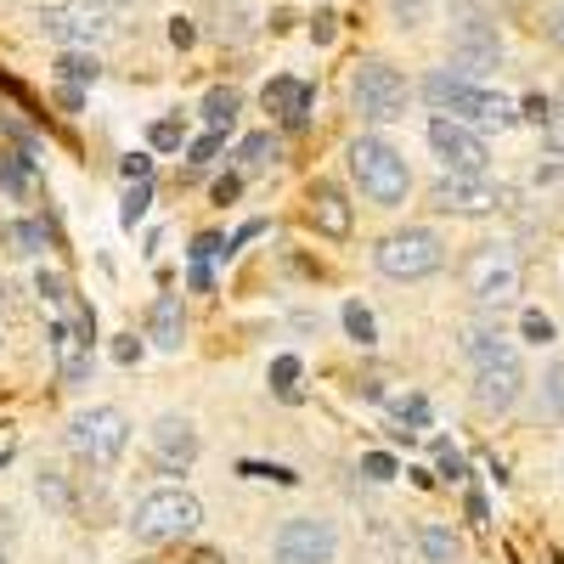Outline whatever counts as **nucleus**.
<instances>
[{"label":"nucleus","mask_w":564,"mask_h":564,"mask_svg":"<svg viewBox=\"0 0 564 564\" xmlns=\"http://www.w3.org/2000/svg\"><path fill=\"white\" fill-rule=\"evenodd\" d=\"M0 564H7V558H0Z\"/></svg>","instance_id":"50"},{"label":"nucleus","mask_w":564,"mask_h":564,"mask_svg":"<svg viewBox=\"0 0 564 564\" xmlns=\"http://www.w3.org/2000/svg\"><path fill=\"white\" fill-rule=\"evenodd\" d=\"M345 334H350L356 345H372V334H379V327H372V311H367V305H356V300L345 305Z\"/></svg>","instance_id":"29"},{"label":"nucleus","mask_w":564,"mask_h":564,"mask_svg":"<svg viewBox=\"0 0 564 564\" xmlns=\"http://www.w3.org/2000/svg\"><path fill=\"white\" fill-rule=\"evenodd\" d=\"M542 141H547L553 153H564V108H558V102H553V119L542 124Z\"/></svg>","instance_id":"37"},{"label":"nucleus","mask_w":564,"mask_h":564,"mask_svg":"<svg viewBox=\"0 0 564 564\" xmlns=\"http://www.w3.org/2000/svg\"><path fill=\"white\" fill-rule=\"evenodd\" d=\"M57 74L68 79V90H79V85H90V79L102 74V63L90 57V52H63V57H57Z\"/></svg>","instance_id":"27"},{"label":"nucleus","mask_w":564,"mask_h":564,"mask_svg":"<svg viewBox=\"0 0 564 564\" xmlns=\"http://www.w3.org/2000/svg\"><path fill=\"white\" fill-rule=\"evenodd\" d=\"M113 356H119V361H135V356H141V345H130V339H119V345H113Z\"/></svg>","instance_id":"44"},{"label":"nucleus","mask_w":564,"mask_h":564,"mask_svg":"<svg viewBox=\"0 0 564 564\" xmlns=\"http://www.w3.org/2000/svg\"><path fill=\"white\" fill-rule=\"evenodd\" d=\"M446 68H457L463 79H486L491 68H502V34H497V23L486 18V12H475V7H457L452 12V29H446Z\"/></svg>","instance_id":"4"},{"label":"nucleus","mask_w":564,"mask_h":564,"mask_svg":"<svg viewBox=\"0 0 564 564\" xmlns=\"http://www.w3.org/2000/svg\"><path fill=\"white\" fill-rule=\"evenodd\" d=\"M40 294L57 305V322L79 327V334L90 339V327H97V322H90V311H85V300L74 294V282H68V276H57V271H40Z\"/></svg>","instance_id":"18"},{"label":"nucleus","mask_w":564,"mask_h":564,"mask_svg":"<svg viewBox=\"0 0 564 564\" xmlns=\"http://www.w3.org/2000/svg\"><path fill=\"white\" fill-rule=\"evenodd\" d=\"M209 254H226V249H220V238H215V231H204V238L193 243V260H198V265H204Z\"/></svg>","instance_id":"41"},{"label":"nucleus","mask_w":564,"mask_h":564,"mask_svg":"<svg viewBox=\"0 0 564 564\" xmlns=\"http://www.w3.org/2000/svg\"><path fill=\"white\" fill-rule=\"evenodd\" d=\"M0 243H7L12 254H40V249H45V226H34V220H7V226H0Z\"/></svg>","instance_id":"21"},{"label":"nucleus","mask_w":564,"mask_h":564,"mask_svg":"<svg viewBox=\"0 0 564 564\" xmlns=\"http://www.w3.org/2000/svg\"><path fill=\"white\" fill-rule=\"evenodd\" d=\"M215 29L220 34H231V40H243V34H254V23H243V18H260V7L254 0H215Z\"/></svg>","instance_id":"20"},{"label":"nucleus","mask_w":564,"mask_h":564,"mask_svg":"<svg viewBox=\"0 0 564 564\" xmlns=\"http://www.w3.org/2000/svg\"><path fill=\"white\" fill-rule=\"evenodd\" d=\"M238 159H243V170H265V164L282 159V141H276L271 130H260V135H249L243 148H238Z\"/></svg>","instance_id":"25"},{"label":"nucleus","mask_w":564,"mask_h":564,"mask_svg":"<svg viewBox=\"0 0 564 564\" xmlns=\"http://www.w3.org/2000/svg\"><path fill=\"white\" fill-rule=\"evenodd\" d=\"M148 141H153L159 153H175V148H181V124H175V119H159V124L148 130Z\"/></svg>","instance_id":"33"},{"label":"nucleus","mask_w":564,"mask_h":564,"mask_svg":"<svg viewBox=\"0 0 564 564\" xmlns=\"http://www.w3.org/2000/svg\"><path fill=\"white\" fill-rule=\"evenodd\" d=\"M520 113H525L531 124H547V119H553V102H547V97H525V108H520Z\"/></svg>","instance_id":"38"},{"label":"nucleus","mask_w":564,"mask_h":564,"mask_svg":"<svg viewBox=\"0 0 564 564\" xmlns=\"http://www.w3.org/2000/svg\"><path fill=\"white\" fill-rule=\"evenodd\" d=\"M441 475H463V457L452 446H441Z\"/></svg>","instance_id":"43"},{"label":"nucleus","mask_w":564,"mask_h":564,"mask_svg":"<svg viewBox=\"0 0 564 564\" xmlns=\"http://www.w3.org/2000/svg\"><path fill=\"white\" fill-rule=\"evenodd\" d=\"M350 102H356V113H361L367 124L401 119V113H406V79H401V68L367 57V63L356 68V79H350Z\"/></svg>","instance_id":"8"},{"label":"nucleus","mask_w":564,"mask_h":564,"mask_svg":"<svg viewBox=\"0 0 564 564\" xmlns=\"http://www.w3.org/2000/svg\"><path fill=\"white\" fill-rule=\"evenodd\" d=\"M547 34H553V40H558V45H564V7H558V12H553V23H547Z\"/></svg>","instance_id":"45"},{"label":"nucleus","mask_w":564,"mask_h":564,"mask_svg":"<svg viewBox=\"0 0 564 564\" xmlns=\"http://www.w3.org/2000/svg\"><path fill=\"white\" fill-rule=\"evenodd\" d=\"M198 520H204V502L193 497V491H153V497H141L135 502V536L141 542H153V547H164V542H181V536H193L198 531Z\"/></svg>","instance_id":"5"},{"label":"nucleus","mask_w":564,"mask_h":564,"mask_svg":"<svg viewBox=\"0 0 564 564\" xmlns=\"http://www.w3.org/2000/svg\"><path fill=\"white\" fill-rule=\"evenodd\" d=\"M390 7H395L401 29H423V23H430V0H390Z\"/></svg>","instance_id":"32"},{"label":"nucleus","mask_w":564,"mask_h":564,"mask_svg":"<svg viewBox=\"0 0 564 564\" xmlns=\"http://www.w3.org/2000/svg\"><path fill=\"white\" fill-rule=\"evenodd\" d=\"M542 406H547V417H564V361L547 367V379H542Z\"/></svg>","instance_id":"28"},{"label":"nucleus","mask_w":564,"mask_h":564,"mask_svg":"<svg viewBox=\"0 0 564 564\" xmlns=\"http://www.w3.org/2000/svg\"><path fill=\"white\" fill-rule=\"evenodd\" d=\"M40 34L57 40L63 52H90L97 40L113 34V12L102 0H57V7L40 12Z\"/></svg>","instance_id":"7"},{"label":"nucleus","mask_w":564,"mask_h":564,"mask_svg":"<svg viewBox=\"0 0 564 564\" xmlns=\"http://www.w3.org/2000/svg\"><path fill=\"white\" fill-rule=\"evenodd\" d=\"M520 327H525V339H531V345H547V339H553V322H547L542 311H525Z\"/></svg>","instance_id":"34"},{"label":"nucleus","mask_w":564,"mask_h":564,"mask_svg":"<svg viewBox=\"0 0 564 564\" xmlns=\"http://www.w3.org/2000/svg\"><path fill=\"white\" fill-rule=\"evenodd\" d=\"M497 7H508V0H497Z\"/></svg>","instance_id":"49"},{"label":"nucleus","mask_w":564,"mask_h":564,"mask_svg":"<svg viewBox=\"0 0 564 564\" xmlns=\"http://www.w3.org/2000/svg\"><path fill=\"white\" fill-rule=\"evenodd\" d=\"M148 339H153L159 350H181V339H186V316H181V300H175V294H159V300H153Z\"/></svg>","instance_id":"19"},{"label":"nucleus","mask_w":564,"mask_h":564,"mask_svg":"<svg viewBox=\"0 0 564 564\" xmlns=\"http://www.w3.org/2000/svg\"><path fill=\"white\" fill-rule=\"evenodd\" d=\"M124 441H130V417H124L119 406H90V412H79V417L68 423V446H74V457L97 463V468L119 463Z\"/></svg>","instance_id":"9"},{"label":"nucleus","mask_w":564,"mask_h":564,"mask_svg":"<svg viewBox=\"0 0 564 564\" xmlns=\"http://www.w3.org/2000/svg\"><path fill=\"white\" fill-rule=\"evenodd\" d=\"M417 553L430 558V564H452V558H457V536H452L446 525H423V531H417Z\"/></svg>","instance_id":"22"},{"label":"nucleus","mask_w":564,"mask_h":564,"mask_svg":"<svg viewBox=\"0 0 564 564\" xmlns=\"http://www.w3.org/2000/svg\"><path fill=\"white\" fill-rule=\"evenodd\" d=\"M198 40V29L186 23V18H170V45H193Z\"/></svg>","instance_id":"40"},{"label":"nucleus","mask_w":564,"mask_h":564,"mask_svg":"<svg viewBox=\"0 0 564 564\" xmlns=\"http://www.w3.org/2000/svg\"><path fill=\"white\" fill-rule=\"evenodd\" d=\"M231 119H238V90H231V85H226V90H209V97H204V124L226 135Z\"/></svg>","instance_id":"23"},{"label":"nucleus","mask_w":564,"mask_h":564,"mask_svg":"<svg viewBox=\"0 0 564 564\" xmlns=\"http://www.w3.org/2000/svg\"><path fill=\"white\" fill-rule=\"evenodd\" d=\"M311 220L316 231H327V238H350V204L334 181H316L311 186Z\"/></svg>","instance_id":"17"},{"label":"nucleus","mask_w":564,"mask_h":564,"mask_svg":"<svg viewBox=\"0 0 564 564\" xmlns=\"http://www.w3.org/2000/svg\"><path fill=\"white\" fill-rule=\"evenodd\" d=\"M430 204H435L441 215H491V209L502 204V193H497L486 175H441L435 193H430Z\"/></svg>","instance_id":"13"},{"label":"nucleus","mask_w":564,"mask_h":564,"mask_svg":"<svg viewBox=\"0 0 564 564\" xmlns=\"http://www.w3.org/2000/svg\"><path fill=\"white\" fill-rule=\"evenodd\" d=\"M0 186H7L12 198H29V193H34V170H29L23 153H7V159H0Z\"/></svg>","instance_id":"26"},{"label":"nucleus","mask_w":564,"mask_h":564,"mask_svg":"<svg viewBox=\"0 0 564 564\" xmlns=\"http://www.w3.org/2000/svg\"><path fill=\"white\" fill-rule=\"evenodd\" d=\"M52 361H57V372L68 384H79L90 372V339L79 334V327H68V322H52Z\"/></svg>","instance_id":"15"},{"label":"nucleus","mask_w":564,"mask_h":564,"mask_svg":"<svg viewBox=\"0 0 564 564\" xmlns=\"http://www.w3.org/2000/svg\"><path fill=\"white\" fill-rule=\"evenodd\" d=\"M102 7H130V0H102Z\"/></svg>","instance_id":"47"},{"label":"nucleus","mask_w":564,"mask_h":564,"mask_svg":"<svg viewBox=\"0 0 564 564\" xmlns=\"http://www.w3.org/2000/svg\"><path fill=\"white\" fill-rule=\"evenodd\" d=\"M350 175L361 181V193L379 209H395L412 193V170H406V159L390 148L384 135H356L350 141Z\"/></svg>","instance_id":"3"},{"label":"nucleus","mask_w":564,"mask_h":564,"mask_svg":"<svg viewBox=\"0 0 564 564\" xmlns=\"http://www.w3.org/2000/svg\"><path fill=\"white\" fill-rule=\"evenodd\" d=\"M271 553H276V564H334L339 536H334L327 520H289L276 531Z\"/></svg>","instance_id":"12"},{"label":"nucleus","mask_w":564,"mask_h":564,"mask_svg":"<svg viewBox=\"0 0 564 564\" xmlns=\"http://www.w3.org/2000/svg\"><path fill=\"white\" fill-rule=\"evenodd\" d=\"M423 102H430L435 113H446V119L480 124V130L513 124V102L497 97V90H486V85H475V79H463L457 68H435L430 79H423Z\"/></svg>","instance_id":"1"},{"label":"nucleus","mask_w":564,"mask_h":564,"mask_svg":"<svg viewBox=\"0 0 564 564\" xmlns=\"http://www.w3.org/2000/svg\"><path fill=\"white\" fill-rule=\"evenodd\" d=\"M148 198H153V186H148V181H135V186H130V198H124V209H119V220L135 226L141 215H148Z\"/></svg>","instance_id":"31"},{"label":"nucleus","mask_w":564,"mask_h":564,"mask_svg":"<svg viewBox=\"0 0 564 564\" xmlns=\"http://www.w3.org/2000/svg\"><path fill=\"white\" fill-rule=\"evenodd\" d=\"M390 423H395V435H401V441H412V435L423 430V423H430V401H423V395L395 401V406H390Z\"/></svg>","instance_id":"24"},{"label":"nucleus","mask_w":564,"mask_h":564,"mask_svg":"<svg viewBox=\"0 0 564 564\" xmlns=\"http://www.w3.org/2000/svg\"><path fill=\"white\" fill-rule=\"evenodd\" d=\"M294 379H300V356H276V361H271V384H276V395H294Z\"/></svg>","instance_id":"30"},{"label":"nucleus","mask_w":564,"mask_h":564,"mask_svg":"<svg viewBox=\"0 0 564 564\" xmlns=\"http://www.w3.org/2000/svg\"><path fill=\"white\" fill-rule=\"evenodd\" d=\"M265 113H276L282 124H289V130H300L305 124V113H311V85H300V79H289V74H282V79H271L265 85Z\"/></svg>","instance_id":"16"},{"label":"nucleus","mask_w":564,"mask_h":564,"mask_svg":"<svg viewBox=\"0 0 564 564\" xmlns=\"http://www.w3.org/2000/svg\"><path fill=\"white\" fill-rule=\"evenodd\" d=\"M430 148L446 164V175H486V164H491L486 135L475 124H463V119H446V113L430 119Z\"/></svg>","instance_id":"11"},{"label":"nucleus","mask_w":564,"mask_h":564,"mask_svg":"<svg viewBox=\"0 0 564 564\" xmlns=\"http://www.w3.org/2000/svg\"><path fill=\"white\" fill-rule=\"evenodd\" d=\"M148 170H153L148 153H130V159H124V181H148Z\"/></svg>","instance_id":"42"},{"label":"nucleus","mask_w":564,"mask_h":564,"mask_svg":"<svg viewBox=\"0 0 564 564\" xmlns=\"http://www.w3.org/2000/svg\"><path fill=\"white\" fill-rule=\"evenodd\" d=\"M468 361H475V401L486 412H508L525 395V361L513 345H502V334H468Z\"/></svg>","instance_id":"2"},{"label":"nucleus","mask_w":564,"mask_h":564,"mask_svg":"<svg viewBox=\"0 0 564 564\" xmlns=\"http://www.w3.org/2000/svg\"><path fill=\"white\" fill-rule=\"evenodd\" d=\"M361 468H367V480H390V475H395V457L367 452V457H361Z\"/></svg>","instance_id":"36"},{"label":"nucleus","mask_w":564,"mask_h":564,"mask_svg":"<svg viewBox=\"0 0 564 564\" xmlns=\"http://www.w3.org/2000/svg\"><path fill=\"white\" fill-rule=\"evenodd\" d=\"M148 446H153V463L164 468V475H181V468L198 463V430L186 417H159Z\"/></svg>","instance_id":"14"},{"label":"nucleus","mask_w":564,"mask_h":564,"mask_svg":"<svg viewBox=\"0 0 564 564\" xmlns=\"http://www.w3.org/2000/svg\"><path fill=\"white\" fill-rule=\"evenodd\" d=\"M558 108H564V90H558Z\"/></svg>","instance_id":"48"},{"label":"nucleus","mask_w":564,"mask_h":564,"mask_svg":"<svg viewBox=\"0 0 564 564\" xmlns=\"http://www.w3.org/2000/svg\"><path fill=\"white\" fill-rule=\"evenodd\" d=\"M463 289L475 294L480 305H502L520 294V254H513L508 243H480L475 254H468L463 265Z\"/></svg>","instance_id":"10"},{"label":"nucleus","mask_w":564,"mask_h":564,"mask_svg":"<svg viewBox=\"0 0 564 564\" xmlns=\"http://www.w3.org/2000/svg\"><path fill=\"white\" fill-rule=\"evenodd\" d=\"M193 564H220V553H215V547H198V553H193Z\"/></svg>","instance_id":"46"},{"label":"nucleus","mask_w":564,"mask_h":564,"mask_svg":"<svg viewBox=\"0 0 564 564\" xmlns=\"http://www.w3.org/2000/svg\"><path fill=\"white\" fill-rule=\"evenodd\" d=\"M238 193H243V181H238V175H220V181H215V204H231Z\"/></svg>","instance_id":"39"},{"label":"nucleus","mask_w":564,"mask_h":564,"mask_svg":"<svg viewBox=\"0 0 564 564\" xmlns=\"http://www.w3.org/2000/svg\"><path fill=\"white\" fill-rule=\"evenodd\" d=\"M372 260H379V271L395 276V282H423L446 265V243L430 226H406V231H390V238L372 249Z\"/></svg>","instance_id":"6"},{"label":"nucleus","mask_w":564,"mask_h":564,"mask_svg":"<svg viewBox=\"0 0 564 564\" xmlns=\"http://www.w3.org/2000/svg\"><path fill=\"white\" fill-rule=\"evenodd\" d=\"M220 148H226V135H220V130H209V135H198V141H193V164H209V159H215Z\"/></svg>","instance_id":"35"}]
</instances>
